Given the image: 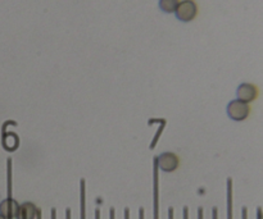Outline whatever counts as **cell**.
I'll return each instance as SVG.
<instances>
[{"mask_svg": "<svg viewBox=\"0 0 263 219\" xmlns=\"http://www.w3.org/2000/svg\"><path fill=\"white\" fill-rule=\"evenodd\" d=\"M228 115L230 120L235 121V122H241V121L247 120L251 113V107L248 103H244L241 100H231L228 105Z\"/></svg>", "mask_w": 263, "mask_h": 219, "instance_id": "6da1fadb", "label": "cell"}, {"mask_svg": "<svg viewBox=\"0 0 263 219\" xmlns=\"http://www.w3.org/2000/svg\"><path fill=\"white\" fill-rule=\"evenodd\" d=\"M154 162H156L159 171L166 172V173L175 172L180 166V158L175 153H171V151H166V153L159 154Z\"/></svg>", "mask_w": 263, "mask_h": 219, "instance_id": "7a4b0ae2", "label": "cell"}, {"mask_svg": "<svg viewBox=\"0 0 263 219\" xmlns=\"http://www.w3.org/2000/svg\"><path fill=\"white\" fill-rule=\"evenodd\" d=\"M176 18L181 22H190L198 14V5L194 0H182L175 10Z\"/></svg>", "mask_w": 263, "mask_h": 219, "instance_id": "3957f363", "label": "cell"}, {"mask_svg": "<svg viewBox=\"0 0 263 219\" xmlns=\"http://www.w3.org/2000/svg\"><path fill=\"white\" fill-rule=\"evenodd\" d=\"M258 95V89L254 86L253 84H241L240 86L236 90V96H238V100H241L244 103H251L253 102L254 99Z\"/></svg>", "mask_w": 263, "mask_h": 219, "instance_id": "277c9868", "label": "cell"}, {"mask_svg": "<svg viewBox=\"0 0 263 219\" xmlns=\"http://www.w3.org/2000/svg\"><path fill=\"white\" fill-rule=\"evenodd\" d=\"M37 207L33 203L26 202L23 204H20L15 219H35L37 215Z\"/></svg>", "mask_w": 263, "mask_h": 219, "instance_id": "5b68a950", "label": "cell"}, {"mask_svg": "<svg viewBox=\"0 0 263 219\" xmlns=\"http://www.w3.org/2000/svg\"><path fill=\"white\" fill-rule=\"evenodd\" d=\"M154 219H159V196H158V167L154 162V186H153Z\"/></svg>", "mask_w": 263, "mask_h": 219, "instance_id": "8992f818", "label": "cell"}, {"mask_svg": "<svg viewBox=\"0 0 263 219\" xmlns=\"http://www.w3.org/2000/svg\"><path fill=\"white\" fill-rule=\"evenodd\" d=\"M86 195H85V180L80 181V215L81 219H86Z\"/></svg>", "mask_w": 263, "mask_h": 219, "instance_id": "52a82bcc", "label": "cell"}, {"mask_svg": "<svg viewBox=\"0 0 263 219\" xmlns=\"http://www.w3.org/2000/svg\"><path fill=\"white\" fill-rule=\"evenodd\" d=\"M18 143H20V140H18L14 133H8V135H4V137H3V145L9 151L14 150L18 146Z\"/></svg>", "mask_w": 263, "mask_h": 219, "instance_id": "ba28073f", "label": "cell"}, {"mask_svg": "<svg viewBox=\"0 0 263 219\" xmlns=\"http://www.w3.org/2000/svg\"><path fill=\"white\" fill-rule=\"evenodd\" d=\"M179 4L180 0H159V8L164 13H174Z\"/></svg>", "mask_w": 263, "mask_h": 219, "instance_id": "9c48e42d", "label": "cell"}, {"mask_svg": "<svg viewBox=\"0 0 263 219\" xmlns=\"http://www.w3.org/2000/svg\"><path fill=\"white\" fill-rule=\"evenodd\" d=\"M228 219H233V180H228Z\"/></svg>", "mask_w": 263, "mask_h": 219, "instance_id": "30bf717a", "label": "cell"}, {"mask_svg": "<svg viewBox=\"0 0 263 219\" xmlns=\"http://www.w3.org/2000/svg\"><path fill=\"white\" fill-rule=\"evenodd\" d=\"M241 219H248V209L247 208L241 209Z\"/></svg>", "mask_w": 263, "mask_h": 219, "instance_id": "8fae6325", "label": "cell"}, {"mask_svg": "<svg viewBox=\"0 0 263 219\" xmlns=\"http://www.w3.org/2000/svg\"><path fill=\"white\" fill-rule=\"evenodd\" d=\"M182 219H189V209H187V207L184 208V212H182Z\"/></svg>", "mask_w": 263, "mask_h": 219, "instance_id": "7c38bea8", "label": "cell"}, {"mask_svg": "<svg viewBox=\"0 0 263 219\" xmlns=\"http://www.w3.org/2000/svg\"><path fill=\"white\" fill-rule=\"evenodd\" d=\"M212 219H218V209L213 208L212 209Z\"/></svg>", "mask_w": 263, "mask_h": 219, "instance_id": "4fadbf2b", "label": "cell"}, {"mask_svg": "<svg viewBox=\"0 0 263 219\" xmlns=\"http://www.w3.org/2000/svg\"><path fill=\"white\" fill-rule=\"evenodd\" d=\"M257 219H263V212L261 208H258L257 209Z\"/></svg>", "mask_w": 263, "mask_h": 219, "instance_id": "5bb4252c", "label": "cell"}, {"mask_svg": "<svg viewBox=\"0 0 263 219\" xmlns=\"http://www.w3.org/2000/svg\"><path fill=\"white\" fill-rule=\"evenodd\" d=\"M115 208H110L109 209V219H115Z\"/></svg>", "mask_w": 263, "mask_h": 219, "instance_id": "9a60e30c", "label": "cell"}, {"mask_svg": "<svg viewBox=\"0 0 263 219\" xmlns=\"http://www.w3.org/2000/svg\"><path fill=\"white\" fill-rule=\"evenodd\" d=\"M198 219H203V208L198 209Z\"/></svg>", "mask_w": 263, "mask_h": 219, "instance_id": "2e32d148", "label": "cell"}, {"mask_svg": "<svg viewBox=\"0 0 263 219\" xmlns=\"http://www.w3.org/2000/svg\"><path fill=\"white\" fill-rule=\"evenodd\" d=\"M139 219H144V209H143V208H140V209H139Z\"/></svg>", "mask_w": 263, "mask_h": 219, "instance_id": "e0dca14e", "label": "cell"}, {"mask_svg": "<svg viewBox=\"0 0 263 219\" xmlns=\"http://www.w3.org/2000/svg\"><path fill=\"white\" fill-rule=\"evenodd\" d=\"M168 219H174V209L172 208L168 209Z\"/></svg>", "mask_w": 263, "mask_h": 219, "instance_id": "ac0fdd59", "label": "cell"}, {"mask_svg": "<svg viewBox=\"0 0 263 219\" xmlns=\"http://www.w3.org/2000/svg\"><path fill=\"white\" fill-rule=\"evenodd\" d=\"M125 219H130V209L128 208L125 209Z\"/></svg>", "mask_w": 263, "mask_h": 219, "instance_id": "d6986e66", "label": "cell"}, {"mask_svg": "<svg viewBox=\"0 0 263 219\" xmlns=\"http://www.w3.org/2000/svg\"><path fill=\"white\" fill-rule=\"evenodd\" d=\"M66 219H71V209H66Z\"/></svg>", "mask_w": 263, "mask_h": 219, "instance_id": "ffe728a7", "label": "cell"}, {"mask_svg": "<svg viewBox=\"0 0 263 219\" xmlns=\"http://www.w3.org/2000/svg\"><path fill=\"white\" fill-rule=\"evenodd\" d=\"M95 219H100V210L99 209L95 210Z\"/></svg>", "mask_w": 263, "mask_h": 219, "instance_id": "44dd1931", "label": "cell"}, {"mask_svg": "<svg viewBox=\"0 0 263 219\" xmlns=\"http://www.w3.org/2000/svg\"><path fill=\"white\" fill-rule=\"evenodd\" d=\"M0 219H5V218H4V217H3V215H2V214H0Z\"/></svg>", "mask_w": 263, "mask_h": 219, "instance_id": "7402d4cb", "label": "cell"}]
</instances>
